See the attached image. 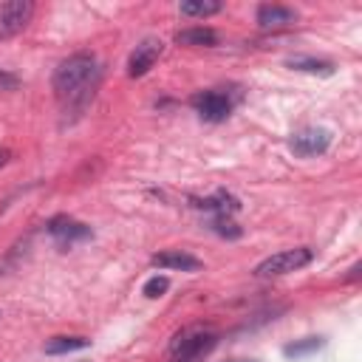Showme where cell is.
<instances>
[{"mask_svg": "<svg viewBox=\"0 0 362 362\" xmlns=\"http://www.w3.org/2000/svg\"><path fill=\"white\" fill-rule=\"evenodd\" d=\"M99 79V62L93 54H74L68 59L59 62V68L54 71V93L65 107H82Z\"/></svg>", "mask_w": 362, "mask_h": 362, "instance_id": "1", "label": "cell"}, {"mask_svg": "<svg viewBox=\"0 0 362 362\" xmlns=\"http://www.w3.org/2000/svg\"><path fill=\"white\" fill-rule=\"evenodd\" d=\"M215 342H218V337L212 331L189 328V331H184L173 339L170 356H173V362H201L215 348Z\"/></svg>", "mask_w": 362, "mask_h": 362, "instance_id": "2", "label": "cell"}, {"mask_svg": "<svg viewBox=\"0 0 362 362\" xmlns=\"http://www.w3.org/2000/svg\"><path fill=\"white\" fill-rule=\"evenodd\" d=\"M311 260H314V252L308 246L286 249V252H277V255L260 260L255 266V277H280V274H288V272H297V269L308 266Z\"/></svg>", "mask_w": 362, "mask_h": 362, "instance_id": "3", "label": "cell"}, {"mask_svg": "<svg viewBox=\"0 0 362 362\" xmlns=\"http://www.w3.org/2000/svg\"><path fill=\"white\" fill-rule=\"evenodd\" d=\"M328 144H331V133H328L325 127H303V130L294 133L291 141H288L291 153L300 156V158L322 156V153L328 150Z\"/></svg>", "mask_w": 362, "mask_h": 362, "instance_id": "4", "label": "cell"}, {"mask_svg": "<svg viewBox=\"0 0 362 362\" xmlns=\"http://www.w3.org/2000/svg\"><path fill=\"white\" fill-rule=\"evenodd\" d=\"M34 14V3L28 0H8L0 6V40L20 34Z\"/></svg>", "mask_w": 362, "mask_h": 362, "instance_id": "5", "label": "cell"}, {"mask_svg": "<svg viewBox=\"0 0 362 362\" xmlns=\"http://www.w3.org/2000/svg\"><path fill=\"white\" fill-rule=\"evenodd\" d=\"M161 54H164V42H161V40H156V37L141 40V42L130 51V57H127V76H144V74L158 62Z\"/></svg>", "mask_w": 362, "mask_h": 362, "instance_id": "6", "label": "cell"}, {"mask_svg": "<svg viewBox=\"0 0 362 362\" xmlns=\"http://www.w3.org/2000/svg\"><path fill=\"white\" fill-rule=\"evenodd\" d=\"M192 107H195V113L204 122H223L229 116V110H232L229 99L223 93H218V90H201V93H195L192 96Z\"/></svg>", "mask_w": 362, "mask_h": 362, "instance_id": "7", "label": "cell"}, {"mask_svg": "<svg viewBox=\"0 0 362 362\" xmlns=\"http://www.w3.org/2000/svg\"><path fill=\"white\" fill-rule=\"evenodd\" d=\"M297 23V11L288 8V6H277V3H266L257 8V25L266 28V31H274V28H286V25H294Z\"/></svg>", "mask_w": 362, "mask_h": 362, "instance_id": "8", "label": "cell"}, {"mask_svg": "<svg viewBox=\"0 0 362 362\" xmlns=\"http://www.w3.org/2000/svg\"><path fill=\"white\" fill-rule=\"evenodd\" d=\"M48 232H51L57 240H62V243L90 238V226H85V223H79V221H74V218H54V221H48Z\"/></svg>", "mask_w": 362, "mask_h": 362, "instance_id": "9", "label": "cell"}, {"mask_svg": "<svg viewBox=\"0 0 362 362\" xmlns=\"http://www.w3.org/2000/svg\"><path fill=\"white\" fill-rule=\"evenodd\" d=\"M153 266H158V269H178V272H195V269H201V260L192 257L189 252L167 249V252L153 255Z\"/></svg>", "mask_w": 362, "mask_h": 362, "instance_id": "10", "label": "cell"}, {"mask_svg": "<svg viewBox=\"0 0 362 362\" xmlns=\"http://www.w3.org/2000/svg\"><path fill=\"white\" fill-rule=\"evenodd\" d=\"M175 42L178 45H215L218 42V31L206 28V25H192V28H184L175 34Z\"/></svg>", "mask_w": 362, "mask_h": 362, "instance_id": "11", "label": "cell"}, {"mask_svg": "<svg viewBox=\"0 0 362 362\" xmlns=\"http://www.w3.org/2000/svg\"><path fill=\"white\" fill-rule=\"evenodd\" d=\"M221 8H223V6H221L218 0H187V3L178 6V11L187 14V17H212V14H218Z\"/></svg>", "mask_w": 362, "mask_h": 362, "instance_id": "12", "label": "cell"}, {"mask_svg": "<svg viewBox=\"0 0 362 362\" xmlns=\"http://www.w3.org/2000/svg\"><path fill=\"white\" fill-rule=\"evenodd\" d=\"M88 348L85 337H54L45 342V354H71V351H82Z\"/></svg>", "mask_w": 362, "mask_h": 362, "instance_id": "13", "label": "cell"}, {"mask_svg": "<svg viewBox=\"0 0 362 362\" xmlns=\"http://www.w3.org/2000/svg\"><path fill=\"white\" fill-rule=\"evenodd\" d=\"M288 65L294 71H305V74H320V76H328L334 74V65L328 59H311V57H297V59H288Z\"/></svg>", "mask_w": 362, "mask_h": 362, "instance_id": "14", "label": "cell"}, {"mask_svg": "<svg viewBox=\"0 0 362 362\" xmlns=\"http://www.w3.org/2000/svg\"><path fill=\"white\" fill-rule=\"evenodd\" d=\"M322 345H325V339H322V337H305V339H300V342L286 345V348H283V354H286L288 359H300V356H305V354L320 351Z\"/></svg>", "mask_w": 362, "mask_h": 362, "instance_id": "15", "label": "cell"}, {"mask_svg": "<svg viewBox=\"0 0 362 362\" xmlns=\"http://www.w3.org/2000/svg\"><path fill=\"white\" fill-rule=\"evenodd\" d=\"M167 288H170V280H167L164 274H156V277H150V280L144 283V297L156 300V297H161Z\"/></svg>", "mask_w": 362, "mask_h": 362, "instance_id": "16", "label": "cell"}, {"mask_svg": "<svg viewBox=\"0 0 362 362\" xmlns=\"http://www.w3.org/2000/svg\"><path fill=\"white\" fill-rule=\"evenodd\" d=\"M212 229H215L218 235H229V238H238V235H240V229H238V226H235L229 218H215Z\"/></svg>", "mask_w": 362, "mask_h": 362, "instance_id": "17", "label": "cell"}, {"mask_svg": "<svg viewBox=\"0 0 362 362\" xmlns=\"http://www.w3.org/2000/svg\"><path fill=\"white\" fill-rule=\"evenodd\" d=\"M8 158H11V150L0 147V167H6V164H8Z\"/></svg>", "mask_w": 362, "mask_h": 362, "instance_id": "18", "label": "cell"}, {"mask_svg": "<svg viewBox=\"0 0 362 362\" xmlns=\"http://www.w3.org/2000/svg\"><path fill=\"white\" fill-rule=\"evenodd\" d=\"M359 269H362V263H354V269H351V274H348V280H356V277H359Z\"/></svg>", "mask_w": 362, "mask_h": 362, "instance_id": "19", "label": "cell"}, {"mask_svg": "<svg viewBox=\"0 0 362 362\" xmlns=\"http://www.w3.org/2000/svg\"><path fill=\"white\" fill-rule=\"evenodd\" d=\"M232 362H257V359H232Z\"/></svg>", "mask_w": 362, "mask_h": 362, "instance_id": "20", "label": "cell"}]
</instances>
